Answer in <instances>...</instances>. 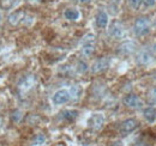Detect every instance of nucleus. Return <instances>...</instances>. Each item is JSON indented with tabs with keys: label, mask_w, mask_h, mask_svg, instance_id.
<instances>
[{
	"label": "nucleus",
	"mask_w": 156,
	"mask_h": 146,
	"mask_svg": "<svg viewBox=\"0 0 156 146\" xmlns=\"http://www.w3.org/2000/svg\"><path fill=\"white\" fill-rule=\"evenodd\" d=\"M151 30V24H150V19L145 16L138 17L135 20L133 24V33L136 34V36L143 37L147 36Z\"/></svg>",
	"instance_id": "obj_1"
},
{
	"label": "nucleus",
	"mask_w": 156,
	"mask_h": 146,
	"mask_svg": "<svg viewBox=\"0 0 156 146\" xmlns=\"http://www.w3.org/2000/svg\"><path fill=\"white\" fill-rule=\"evenodd\" d=\"M95 52V35L88 34L82 41V54L84 56H91Z\"/></svg>",
	"instance_id": "obj_2"
},
{
	"label": "nucleus",
	"mask_w": 156,
	"mask_h": 146,
	"mask_svg": "<svg viewBox=\"0 0 156 146\" xmlns=\"http://www.w3.org/2000/svg\"><path fill=\"white\" fill-rule=\"evenodd\" d=\"M138 126H139V122H138L137 119H135V117L126 119L125 121L121 122L120 128H119V132H120V134H122V135H129L130 133L135 132L137 128H138Z\"/></svg>",
	"instance_id": "obj_3"
},
{
	"label": "nucleus",
	"mask_w": 156,
	"mask_h": 146,
	"mask_svg": "<svg viewBox=\"0 0 156 146\" xmlns=\"http://www.w3.org/2000/svg\"><path fill=\"white\" fill-rule=\"evenodd\" d=\"M108 35L113 38H121V37L125 35V29H124V25L117 20L114 19L111 24H109V28H108Z\"/></svg>",
	"instance_id": "obj_4"
},
{
	"label": "nucleus",
	"mask_w": 156,
	"mask_h": 146,
	"mask_svg": "<svg viewBox=\"0 0 156 146\" xmlns=\"http://www.w3.org/2000/svg\"><path fill=\"white\" fill-rule=\"evenodd\" d=\"M70 99H71L70 91L66 90V89H60V90H58L57 92H54V95H53V97H52V102H53L55 106L65 104V103H67Z\"/></svg>",
	"instance_id": "obj_5"
},
{
	"label": "nucleus",
	"mask_w": 156,
	"mask_h": 146,
	"mask_svg": "<svg viewBox=\"0 0 156 146\" xmlns=\"http://www.w3.org/2000/svg\"><path fill=\"white\" fill-rule=\"evenodd\" d=\"M109 65H111V59L105 56V57H100L98 59L93 66H91V72L93 73H102L105 71H107L109 68Z\"/></svg>",
	"instance_id": "obj_6"
},
{
	"label": "nucleus",
	"mask_w": 156,
	"mask_h": 146,
	"mask_svg": "<svg viewBox=\"0 0 156 146\" xmlns=\"http://www.w3.org/2000/svg\"><path fill=\"white\" fill-rule=\"evenodd\" d=\"M122 103L127 107V108H131V109H139L142 108L143 106V102L142 99L137 96V95H133V93H129L124 97L122 99Z\"/></svg>",
	"instance_id": "obj_7"
},
{
	"label": "nucleus",
	"mask_w": 156,
	"mask_h": 146,
	"mask_svg": "<svg viewBox=\"0 0 156 146\" xmlns=\"http://www.w3.org/2000/svg\"><path fill=\"white\" fill-rule=\"evenodd\" d=\"M88 125H89V127L95 129V130H100L105 125V116L100 113L93 114L88 120Z\"/></svg>",
	"instance_id": "obj_8"
},
{
	"label": "nucleus",
	"mask_w": 156,
	"mask_h": 146,
	"mask_svg": "<svg viewBox=\"0 0 156 146\" xmlns=\"http://www.w3.org/2000/svg\"><path fill=\"white\" fill-rule=\"evenodd\" d=\"M136 50V43L132 41H125L118 47V53L122 55H130Z\"/></svg>",
	"instance_id": "obj_9"
},
{
	"label": "nucleus",
	"mask_w": 156,
	"mask_h": 146,
	"mask_svg": "<svg viewBox=\"0 0 156 146\" xmlns=\"http://www.w3.org/2000/svg\"><path fill=\"white\" fill-rule=\"evenodd\" d=\"M108 22H109V18H108L107 12H106V11L100 10L98 13H96V16H95V23H96V26L100 28V29H105V28H107Z\"/></svg>",
	"instance_id": "obj_10"
},
{
	"label": "nucleus",
	"mask_w": 156,
	"mask_h": 146,
	"mask_svg": "<svg viewBox=\"0 0 156 146\" xmlns=\"http://www.w3.org/2000/svg\"><path fill=\"white\" fill-rule=\"evenodd\" d=\"M153 60H154V57H153L151 53H150L149 50H145V49L142 50V52H139V54L137 56V62H138L139 65H144V66L151 64Z\"/></svg>",
	"instance_id": "obj_11"
},
{
	"label": "nucleus",
	"mask_w": 156,
	"mask_h": 146,
	"mask_svg": "<svg viewBox=\"0 0 156 146\" xmlns=\"http://www.w3.org/2000/svg\"><path fill=\"white\" fill-rule=\"evenodd\" d=\"M34 83H35V78L34 75H28V77H24L22 80L20 82L18 86H20V90L23 91H28L29 89H31L34 86Z\"/></svg>",
	"instance_id": "obj_12"
},
{
	"label": "nucleus",
	"mask_w": 156,
	"mask_h": 146,
	"mask_svg": "<svg viewBox=\"0 0 156 146\" xmlns=\"http://www.w3.org/2000/svg\"><path fill=\"white\" fill-rule=\"evenodd\" d=\"M24 16H25V13H24L23 10H17V11L12 12V13L9 16V23H10L11 25H18L20 22L23 20Z\"/></svg>",
	"instance_id": "obj_13"
},
{
	"label": "nucleus",
	"mask_w": 156,
	"mask_h": 146,
	"mask_svg": "<svg viewBox=\"0 0 156 146\" xmlns=\"http://www.w3.org/2000/svg\"><path fill=\"white\" fill-rule=\"evenodd\" d=\"M78 114H79L78 110L67 109V110H64V111L61 113V117H62V120H65V121H67V122H72V121H75L78 117Z\"/></svg>",
	"instance_id": "obj_14"
},
{
	"label": "nucleus",
	"mask_w": 156,
	"mask_h": 146,
	"mask_svg": "<svg viewBox=\"0 0 156 146\" xmlns=\"http://www.w3.org/2000/svg\"><path fill=\"white\" fill-rule=\"evenodd\" d=\"M143 116L144 119L149 122V123H153L156 121V109L154 107H148L143 110Z\"/></svg>",
	"instance_id": "obj_15"
},
{
	"label": "nucleus",
	"mask_w": 156,
	"mask_h": 146,
	"mask_svg": "<svg viewBox=\"0 0 156 146\" xmlns=\"http://www.w3.org/2000/svg\"><path fill=\"white\" fill-rule=\"evenodd\" d=\"M70 91V96H71V99L73 101H78L82 95H83V88L80 85H72L71 89L69 90Z\"/></svg>",
	"instance_id": "obj_16"
},
{
	"label": "nucleus",
	"mask_w": 156,
	"mask_h": 146,
	"mask_svg": "<svg viewBox=\"0 0 156 146\" xmlns=\"http://www.w3.org/2000/svg\"><path fill=\"white\" fill-rule=\"evenodd\" d=\"M79 16H80L79 11L77 9H72V7L66 9L65 12H64V17L66 19H69V20H77L79 18Z\"/></svg>",
	"instance_id": "obj_17"
},
{
	"label": "nucleus",
	"mask_w": 156,
	"mask_h": 146,
	"mask_svg": "<svg viewBox=\"0 0 156 146\" xmlns=\"http://www.w3.org/2000/svg\"><path fill=\"white\" fill-rule=\"evenodd\" d=\"M88 70H89L88 64H87L85 61H83V60H79L77 62V72L80 73V74H83V73L88 72Z\"/></svg>",
	"instance_id": "obj_18"
},
{
	"label": "nucleus",
	"mask_w": 156,
	"mask_h": 146,
	"mask_svg": "<svg viewBox=\"0 0 156 146\" xmlns=\"http://www.w3.org/2000/svg\"><path fill=\"white\" fill-rule=\"evenodd\" d=\"M127 2H129V6L131 7V9H133V10H139L140 7H143V5H142V0H127Z\"/></svg>",
	"instance_id": "obj_19"
},
{
	"label": "nucleus",
	"mask_w": 156,
	"mask_h": 146,
	"mask_svg": "<svg viewBox=\"0 0 156 146\" xmlns=\"http://www.w3.org/2000/svg\"><path fill=\"white\" fill-rule=\"evenodd\" d=\"M44 141H46V137L43 134H37L35 137V139L33 140V145H42V144H44Z\"/></svg>",
	"instance_id": "obj_20"
},
{
	"label": "nucleus",
	"mask_w": 156,
	"mask_h": 146,
	"mask_svg": "<svg viewBox=\"0 0 156 146\" xmlns=\"http://www.w3.org/2000/svg\"><path fill=\"white\" fill-rule=\"evenodd\" d=\"M142 5H143V7H145V9L154 7L156 5V0H142Z\"/></svg>",
	"instance_id": "obj_21"
},
{
	"label": "nucleus",
	"mask_w": 156,
	"mask_h": 146,
	"mask_svg": "<svg viewBox=\"0 0 156 146\" xmlns=\"http://www.w3.org/2000/svg\"><path fill=\"white\" fill-rule=\"evenodd\" d=\"M149 99L151 101V102H156V88H154L150 93H149Z\"/></svg>",
	"instance_id": "obj_22"
},
{
	"label": "nucleus",
	"mask_w": 156,
	"mask_h": 146,
	"mask_svg": "<svg viewBox=\"0 0 156 146\" xmlns=\"http://www.w3.org/2000/svg\"><path fill=\"white\" fill-rule=\"evenodd\" d=\"M22 113L20 111H15L13 113V116H12V119H13V121H16V122H18L20 120V117H22V115H20Z\"/></svg>",
	"instance_id": "obj_23"
},
{
	"label": "nucleus",
	"mask_w": 156,
	"mask_h": 146,
	"mask_svg": "<svg viewBox=\"0 0 156 146\" xmlns=\"http://www.w3.org/2000/svg\"><path fill=\"white\" fill-rule=\"evenodd\" d=\"M112 146H122V145H121V143H120V141H115V143H113V144H112Z\"/></svg>",
	"instance_id": "obj_24"
},
{
	"label": "nucleus",
	"mask_w": 156,
	"mask_h": 146,
	"mask_svg": "<svg viewBox=\"0 0 156 146\" xmlns=\"http://www.w3.org/2000/svg\"><path fill=\"white\" fill-rule=\"evenodd\" d=\"M79 2H82V4H87V2H90L91 0H78Z\"/></svg>",
	"instance_id": "obj_25"
},
{
	"label": "nucleus",
	"mask_w": 156,
	"mask_h": 146,
	"mask_svg": "<svg viewBox=\"0 0 156 146\" xmlns=\"http://www.w3.org/2000/svg\"><path fill=\"white\" fill-rule=\"evenodd\" d=\"M1 19H2V17H1V13H0V22H1Z\"/></svg>",
	"instance_id": "obj_26"
},
{
	"label": "nucleus",
	"mask_w": 156,
	"mask_h": 146,
	"mask_svg": "<svg viewBox=\"0 0 156 146\" xmlns=\"http://www.w3.org/2000/svg\"><path fill=\"white\" fill-rule=\"evenodd\" d=\"M0 50H1V44H0Z\"/></svg>",
	"instance_id": "obj_27"
}]
</instances>
